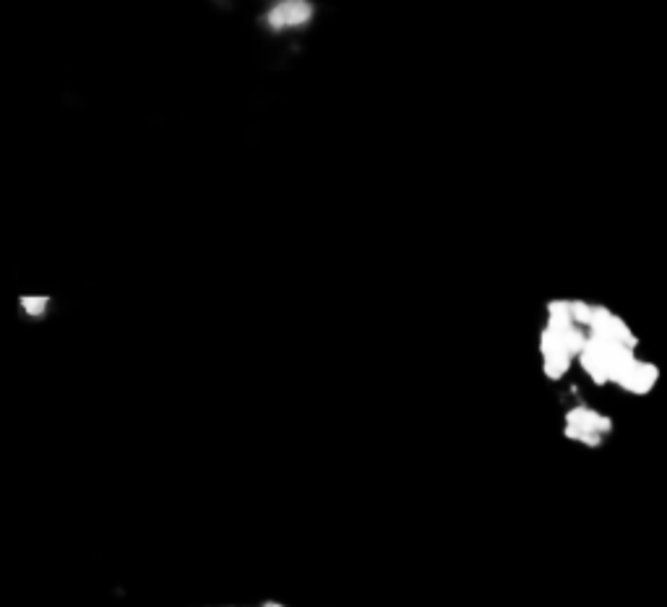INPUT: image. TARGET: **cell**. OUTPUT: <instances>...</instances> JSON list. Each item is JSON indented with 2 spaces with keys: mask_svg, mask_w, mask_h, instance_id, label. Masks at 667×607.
<instances>
[{
  "mask_svg": "<svg viewBox=\"0 0 667 607\" xmlns=\"http://www.w3.org/2000/svg\"><path fill=\"white\" fill-rule=\"evenodd\" d=\"M657 378H660V370H657V365L636 357L634 363L628 365L621 376L615 378V386L623 391H628V394L644 396V394H649L654 386H657Z\"/></svg>",
  "mask_w": 667,
  "mask_h": 607,
  "instance_id": "2",
  "label": "cell"
},
{
  "mask_svg": "<svg viewBox=\"0 0 667 607\" xmlns=\"http://www.w3.org/2000/svg\"><path fill=\"white\" fill-rule=\"evenodd\" d=\"M47 303H50V297L45 295H24L21 297V308H24V313L27 316H45L47 311Z\"/></svg>",
  "mask_w": 667,
  "mask_h": 607,
  "instance_id": "4",
  "label": "cell"
},
{
  "mask_svg": "<svg viewBox=\"0 0 667 607\" xmlns=\"http://www.w3.org/2000/svg\"><path fill=\"white\" fill-rule=\"evenodd\" d=\"M566 425L584 430V433H597V436H605V433L613 430V420H610V417L589 410V407H574V410L566 415Z\"/></svg>",
  "mask_w": 667,
  "mask_h": 607,
  "instance_id": "3",
  "label": "cell"
},
{
  "mask_svg": "<svg viewBox=\"0 0 667 607\" xmlns=\"http://www.w3.org/2000/svg\"><path fill=\"white\" fill-rule=\"evenodd\" d=\"M313 19V6L308 0H274L264 11L261 21L274 34H290L308 27Z\"/></svg>",
  "mask_w": 667,
  "mask_h": 607,
  "instance_id": "1",
  "label": "cell"
}]
</instances>
